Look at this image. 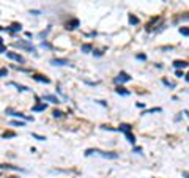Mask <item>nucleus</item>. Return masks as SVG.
<instances>
[{"label": "nucleus", "mask_w": 189, "mask_h": 178, "mask_svg": "<svg viewBox=\"0 0 189 178\" xmlns=\"http://www.w3.org/2000/svg\"><path fill=\"white\" fill-rule=\"evenodd\" d=\"M14 46H16V47H21V49H27V50H30V52H36V49H35L32 44L25 43V41H16Z\"/></svg>", "instance_id": "obj_2"}, {"label": "nucleus", "mask_w": 189, "mask_h": 178, "mask_svg": "<svg viewBox=\"0 0 189 178\" xmlns=\"http://www.w3.org/2000/svg\"><path fill=\"white\" fill-rule=\"evenodd\" d=\"M118 131H121L123 134H125V133H131V125H126V123H121V125L118 126Z\"/></svg>", "instance_id": "obj_10"}, {"label": "nucleus", "mask_w": 189, "mask_h": 178, "mask_svg": "<svg viewBox=\"0 0 189 178\" xmlns=\"http://www.w3.org/2000/svg\"><path fill=\"white\" fill-rule=\"evenodd\" d=\"M155 112H161V107H153V109H150V110H145L142 115H145V114H155Z\"/></svg>", "instance_id": "obj_18"}, {"label": "nucleus", "mask_w": 189, "mask_h": 178, "mask_svg": "<svg viewBox=\"0 0 189 178\" xmlns=\"http://www.w3.org/2000/svg\"><path fill=\"white\" fill-rule=\"evenodd\" d=\"M180 33L185 36H189V27H180Z\"/></svg>", "instance_id": "obj_19"}, {"label": "nucleus", "mask_w": 189, "mask_h": 178, "mask_svg": "<svg viewBox=\"0 0 189 178\" xmlns=\"http://www.w3.org/2000/svg\"><path fill=\"white\" fill-rule=\"evenodd\" d=\"M76 27H79V21H77V19H73L71 22L66 24V28H68V30H73V28H76Z\"/></svg>", "instance_id": "obj_11"}, {"label": "nucleus", "mask_w": 189, "mask_h": 178, "mask_svg": "<svg viewBox=\"0 0 189 178\" xmlns=\"http://www.w3.org/2000/svg\"><path fill=\"white\" fill-rule=\"evenodd\" d=\"M96 153H99L103 158H107V159H117V158H118V155H117V153H110V151H107V153H106V151L96 150Z\"/></svg>", "instance_id": "obj_4"}, {"label": "nucleus", "mask_w": 189, "mask_h": 178, "mask_svg": "<svg viewBox=\"0 0 189 178\" xmlns=\"http://www.w3.org/2000/svg\"><path fill=\"white\" fill-rule=\"evenodd\" d=\"M129 24H132V25H137L139 24V17H136V16H129Z\"/></svg>", "instance_id": "obj_17"}, {"label": "nucleus", "mask_w": 189, "mask_h": 178, "mask_svg": "<svg viewBox=\"0 0 189 178\" xmlns=\"http://www.w3.org/2000/svg\"><path fill=\"white\" fill-rule=\"evenodd\" d=\"M2 137H5V139H11V137H16V133H13V131H5V133L2 134Z\"/></svg>", "instance_id": "obj_15"}, {"label": "nucleus", "mask_w": 189, "mask_h": 178, "mask_svg": "<svg viewBox=\"0 0 189 178\" xmlns=\"http://www.w3.org/2000/svg\"><path fill=\"white\" fill-rule=\"evenodd\" d=\"M129 80H131V76H129V74H126L125 71H121V73L115 77V84H120V85H121V84H125V82H129Z\"/></svg>", "instance_id": "obj_1"}, {"label": "nucleus", "mask_w": 189, "mask_h": 178, "mask_svg": "<svg viewBox=\"0 0 189 178\" xmlns=\"http://www.w3.org/2000/svg\"><path fill=\"white\" fill-rule=\"evenodd\" d=\"M115 91H117L118 95H121V96H128V95H129V91H128L126 88H123V87H117Z\"/></svg>", "instance_id": "obj_14"}, {"label": "nucleus", "mask_w": 189, "mask_h": 178, "mask_svg": "<svg viewBox=\"0 0 189 178\" xmlns=\"http://www.w3.org/2000/svg\"><path fill=\"white\" fill-rule=\"evenodd\" d=\"M52 115H54L55 118H62V117H63V112H60V110H54Z\"/></svg>", "instance_id": "obj_23"}, {"label": "nucleus", "mask_w": 189, "mask_h": 178, "mask_svg": "<svg viewBox=\"0 0 189 178\" xmlns=\"http://www.w3.org/2000/svg\"><path fill=\"white\" fill-rule=\"evenodd\" d=\"M82 52H90L91 50V44H82Z\"/></svg>", "instance_id": "obj_21"}, {"label": "nucleus", "mask_w": 189, "mask_h": 178, "mask_svg": "<svg viewBox=\"0 0 189 178\" xmlns=\"http://www.w3.org/2000/svg\"><path fill=\"white\" fill-rule=\"evenodd\" d=\"M0 30H5V28H3V27H0Z\"/></svg>", "instance_id": "obj_30"}, {"label": "nucleus", "mask_w": 189, "mask_h": 178, "mask_svg": "<svg viewBox=\"0 0 189 178\" xmlns=\"http://www.w3.org/2000/svg\"><path fill=\"white\" fill-rule=\"evenodd\" d=\"M11 125L13 126H24L25 121H19V120H11Z\"/></svg>", "instance_id": "obj_22"}, {"label": "nucleus", "mask_w": 189, "mask_h": 178, "mask_svg": "<svg viewBox=\"0 0 189 178\" xmlns=\"http://www.w3.org/2000/svg\"><path fill=\"white\" fill-rule=\"evenodd\" d=\"M43 99H44V101H49V103H52V104H58V103H60L58 98H55L54 95H44Z\"/></svg>", "instance_id": "obj_7"}, {"label": "nucleus", "mask_w": 189, "mask_h": 178, "mask_svg": "<svg viewBox=\"0 0 189 178\" xmlns=\"http://www.w3.org/2000/svg\"><path fill=\"white\" fill-rule=\"evenodd\" d=\"M173 66H175L177 69H181V68H186V66H188V63H186V62H183V60H175V62H173Z\"/></svg>", "instance_id": "obj_9"}, {"label": "nucleus", "mask_w": 189, "mask_h": 178, "mask_svg": "<svg viewBox=\"0 0 189 178\" xmlns=\"http://www.w3.org/2000/svg\"><path fill=\"white\" fill-rule=\"evenodd\" d=\"M8 76V69L6 68H0V77H5Z\"/></svg>", "instance_id": "obj_24"}, {"label": "nucleus", "mask_w": 189, "mask_h": 178, "mask_svg": "<svg viewBox=\"0 0 189 178\" xmlns=\"http://www.w3.org/2000/svg\"><path fill=\"white\" fill-rule=\"evenodd\" d=\"M188 131H189V129H188Z\"/></svg>", "instance_id": "obj_31"}, {"label": "nucleus", "mask_w": 189, "mask_h": 178, "mask_svg": "<svg viewBox=\"0 0 189 178\" xmlns=\"http://www.w3.org/2000/svg\"><path fill=\"white\" fill-rule=\"evenodd\" d=\"M183 177H185V178H189V174H188V172H183Z\"/></svg>", "instance_id": "obj_28"}, {"label": "nucleus", "mask_w": 189, "mask_h": 178, "mask_svg": "<svg viewBox=\"0 0 189 178\" xmlns=\"http://www.w3.org/2000/svg\"><path fill=\"white\" fill-rule=\"evenodd\" d=\"M125 136H126V139H128V142H131L132 145L136 144V137H134V134H131V133H125Z\"/></svg>", "instance_id": "obj_16"}, {"label": "nucleus", "mask_w": 189, "mask_h": 178, "mask_svg": "<svg viewBox=\"0 0 189 178\" xmlns=\"http://www.w3.org/2000/svg\"><path fill=\"white\" fill-rule=\"evenodd\" d=\"M185 77H186V82H189V73L186 74V76H185Z\"/></svg>", "instance_id": "obj_29"}, {"label": "nucleus", "mask_w": 189, "mask_h": 178, "mask_svg": "<svg viewBox=\"0 0 189 178\" xmlns=\"http://www.w3.org/2000/svg\"><path fill=\"white\" fill-rule=\"evenodd\" d=\"M50 63H52V65H58V66H68V65H69V62H68L66 58H54Z\"/></svg>", "instance_id": "obj_5"}, {"label": "nucleus", "mask_w": 189, "mask_h": 178, "mask_svg": "<svg viewBox=\"0 0 189 178\" xmlns=\"http://www.w3.org/2000/svg\"><path fill=\"white\" fill-rule=\"evenodd\" d=\"M33 79H35V80H38V82H44V84H50V80H49L47 77H44V76H39V74H35V76H33Z\"/></svg>", "instance_id": "obj_12"}, {"label": "nucleus", "mask_w": 189, "mask_h": 178, "mask_svg": "<svg viewBox=\"0 0 189 178\" xmlns=\"http://www.w3.org/2000/svg\"><path fill=\"white\" fill-rule=\"evenodd\" d=\"M136 57H137L139 60H147V55H144V54H137Z\"/></svg>", "instance_id": "obj_26"}, {"label": "nucleus", "mask_w": 189, "mask_h": 178, "mask_svg": "<svg viewBox=\"0 0 189 178\" xmlns=\"http://www.w3.org/2000/svg\"><path fill=\"white\" fill-rule=\"evenodd\" d=\"M32 136H33L35 139H38V140H46V137H43V136H38V134H35V133H33Z\"/></svg>", "instance_id": "obj_25"}, {"label": "nucleus", "mask_w": 189, "mask_h": 178, "mask_svg": "<svg viewBox=\"0 0 189 178\" xmlns=\"http://www.w3.org/2000/svg\"><path fill=\"white\" fill-rule=\"evenodd\" d=\"M0 169H5V170H19V172H24V169H21V167H16V166H11V164H0Z\"/></svg>", "instance_id": "obj_6"}, {"label": "nucleus", "mask_w": 189, "mask_h": 178, "mask_svg": "<svg viewBox=\"0 0 189 178\" xmlns=\"http://www.w3.org/2000/svg\"><path fill=\"white\" fill-rule=\"evenodd\" d=\"M0 52H6V47L3 44H0Z\"/></svg>", "instance_id": "obj_27"}, {"label": "nucleus", "mask_w": 189, "mask_h": 178, "mask_svg": "<svg viewBox=\"0 0 189 178\" xmlns=\"http://www.w3.org/2000/svg\"><path fill=\"white\" fill-rule=\"evenodd\" d=\"M6 57H8V58H11V60H16L17 63H24V62H25V58H24L22 55L16 54V52H6Z\"/></svg>", "instance_id": "obj_3"}, {"label": "nucleus", "mask_w": 189, "mask_h": 178, "mask_svg": "<svg viewBox=\"0 0 189 178\" xmlns=\"http://www.w3.org/2000/svg\"><path fill=\"white\" fill-rule=\"evenodd\" d=\"M46 109H47V104H44V103L36 104V106H33V107H32V110H33V112H43V110H46Z\"/></svg>", "instance_id": "obj_8"}, {"label": "nucleus", "mask_w": 189, "mask_h": 178, "mask_svg": "<svg viewBox=\"0 0 189 178\" xmlns=\"http://www.w3.org/2000/svg\"><path fill=\"white\" fill-rule=\"evenodd\" d=\"M11 85L13 87H16L19 91H28V87H25V85H21V84H16V82H11Z\"/></svg>", "instance_id": "obj_13"}, {"label": "nucleus", "mask_w": 189, "mask_h": 178, "mask_svg": "<svg viewBox=\"0 0 189 178\" xmlns=\"http://www.w3.org/2000/svg\"><path fill=\"white\" fill-rule=\"evenodd\" d=\"M21 27H22L21 24H13L11 28H8V30H11V32H17V30H21Z\"/></svg>", "instance_id": "obj_20"}]
</instances>
